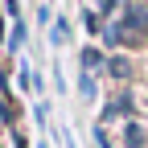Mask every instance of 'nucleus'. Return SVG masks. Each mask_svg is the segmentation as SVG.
Masks as SVG:
<instances>
[{
  "mask_svg": "<svg viewBox=\"0 0 148 148\" xmlns=\"http://www.w3.org/2000/svg\"><path fill=\"white\" fill-rule=\"evenodd\" d=\"M82 21H86V29H90V33H99V12H86Z\"/></svg>",
  "mask_w": 148,
  "mask_h": 148,
  "instance_id": "obj_12",
  "label": "nucleus"
},
{
  "mask_svg": "<svg viewBox=\"0 0 148 148\" xmlns=\"http://www.w3.org/2000/svg\"><path fill=\"white\" fill-rule=\"evenodd\" d=\"M132 0H99V16H111V12H123Z\"/></svg>",
  "mask_w": 148,
  "mask_h": 148,
  "instance_id": "obj_8",
  "label": "nucleus"
},
{
  "mask_svg": "<svg viewBox=\"0 0 148 148\" xmlns=\"http://www.w3.org/2000/svg\"><path fill=\"white\" fill-rule=\"evenodd\" d=\"M123 144H127V148H148V132H144L136 119L123 123Z\"/></svg>",
  "mask_w": 148,
  "mask_h": 148,
  "instance_id": "obj_3",
  "label": "nucleus"
},
{
  "mask_svg": "<svg viewBox=\"0 0 148 148\" xmlns=\"http://www.w3.org/2000/svg\"><path fill=\"white\" fill-rule=\"evenodd\" d=\"M107 74H111V78H115V82H132V58H127V53H107V66H103Z\"/></svg>",
  "mask_w": 148,
  "mask_h": 148,
  "instance_id": "obj_2",
  "label": "nucleus"
},
{
  "mask_svg": "<svg viewBox=\"0 0 148 148\" xmlns=\"http://www.w3.org/2000/svg\"><path fill=\"white\" fill-rule=\"evenodd\" d=\"M0 123H16V103H12V95H8V90H4V95H0Z\"/></svg>",
  "mask_w": 148,
  "mask_h": 148,
  "instance_id": "obj_5",
  "label": "nucleus"
},
{
  "mask_svg": "<svg viewBox=\"0 0 148 148\" xmlns=\"http://www.w3.org/2000/svg\"><path fill=\"white\" fill-rule=\"evenodd\" d=\"M136 115V99H132V90H119V95H111V103L103 107V115H99V123H107V119H132Z\"/></svg>",
  "mask_w": 148,
  "mask_h": 148,
  "instance_id": "obj_1",
  "label": "nucleus"
},
{
  "mask_svg": "<svg viewBox=\"0 0 148 148\" xmlns=\"http://www.w3.org/2000/svg\"><path fill=\"white\" fill-rule=\"evenodd\" d=\"M95 148H111V140H107V132H103V127H95Z\"/></svg>",
  "mask_w": 148,
  "mask_h": 148,
  "instance_id": "obj_11",
  "label": "nucleus"
},
{
  "mask_svg": "<svg viewBox=\"0 0 148 148\" xmlns=\"http://www.w3.org/2000/svg\"><path fill=\"white\" fill-rule=\"evenodd\" d=\"M0 41H8V33H4V12H0Z\"/></svg>",
  "mask_w": 148,
  "mask_h": 148,
  "instance_id": "obj_13",
  "label": "nucleus"
},
{
  "mask_svg": "<svg viewBox=\"0 0 148 148\" xmlns=\"http://www.w3.org/2000/svg\"><path fill=\"white\" fill-rule=\"evenodd\" d=\"M78 95H82V99H95V78H90L86 70L78 74Z\"/></svg>",
  "mask_w": 148,
  "mask_h": 148,
  "instance_id": "obj_9",
  "label": "nucleus"
},
{
  "mask_svg": "<svg viewBox=\"0 0 148 148\" xmlns=\"http://www.w3.org/2000/svg\"><path fill=\"white\" fill-rule=\"evenodd\" d=\"M4 12L12 16V21H21V4H16V0H4Z\"/></svg>",
  "mask_w": 148,
  "mask_h": 148,
  "instance_id": "obj_10",
  "label": "nucleus"
},
{
  "mask_svg": "<svg viewBox=\"0 0 148 148\" xmlns=\"http://www.w3.org/2000/svg\"><path fill=\"white\" fill-rule=\"evenodd\" d=\"M66 37H70V21H66V16H58V21H53V29H49V45H62Z\"/></svg>",
  "mask_w": 148,
  "mask_h": 148,
  "instance_id": "obj_6",
  "label": "nucleus"
},
{
  "mask_svg": "<svg viewBox=\"0 0 148 148\" xmlns=\"http://www.w3.org/2000/svg\"><path fill=\"white\" fill-rule=\"evenodd\" d=\"M21 45H25V21H12V33H8V41H4V49H12V53H16Z\"/></svg>",
  "mask_w": 148,
  "mask_h": 148,
  "instance_id": "obj_7",
  "label": "nucleus"
},
{
  "mask_svg": "<svg viewBox=\"0 0 148 148\" xmlns=\"http://www.w3.org/2000/svg\"><path fill=\"white\" fill-rule=\"evenodd\" d=\"M78 62H82V70L90 74V70H103V66H107V53H103V49H95V45H86Z\"/></svg>",
  "mask_w": 148,
  "mask_h": 148,
  "instance_id": "obj_4",
  "label": "nucleus"
}]
</instances>
